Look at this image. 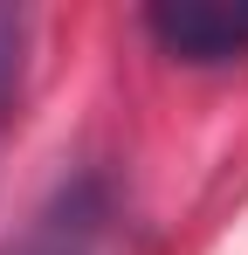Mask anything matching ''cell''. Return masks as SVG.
Listing matches in <instances>:
<instances>
[{"mask_svg": "<svg viewBox=\"0 0 248 255\" xmlns=\"http://www.w3.org/2000/svg\"><path fill=\"white\" fill-rule=\"evenodd\" d=\"M111 221H118V207H111L104 172H76L0 242V255H104Z\"/></svg>", "mask_w": 248, "mask_h": 255, "instance_id": "obj_1", "label": "cell"}, {"mask_svg": "<svg viewBox=\"0 0 248 255\" xmlns=\"http://www.w3.org/2000/svg\"><path fill=\"white\" fill-rule=\"evenodd\" d=\"M138 21L159 55L186 69H228L248 55V0H152Z\"/></svg>", "mask_w": 248, "mask_h": 255, "instance_id": "obj_2", "label": "cell"}, {"mask_svg": "<svg viewBox=\"0 0 248 255\" xmlns=\"http://www.w3.org/2000/svg\"><path fill=\"white\" fill-rule=\"evenodd\" d=\"M21 62H28V14L21 7H0V125L21 97Z\"/></svg>", "mask_w": 248, "mask_h": 255, "instance_id": "obj_3", "label": "cell"}]
</instances>
